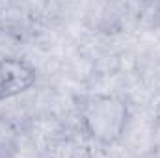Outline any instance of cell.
Listing matches in <instances>:
<instances>
[{"label":"cell","mask_w":160,"mask_h":158,"mask_svg":"<svg viewBox=\"0 0 160 158\" xmlns=\"http://www.w3.org/2000/svg\"><path fill=\"white\" fill-rule=\"evenodd\" d=\"M130 121V108L119 95L97 93L82 101L80 125L86 136L97 145L110 147L121 141Z\"/></svg>","instance_id":"obj_1"},{"label":"cell","mask_w":160,"mask_h":158,"mask_svg":"<svg viewBox=\"0 0 160 158\" xmlns=\"http://www.w3.org/2000/svg\"><path fill=\"white\" fill-rule=\"evenodd\" d=\"M38 82V69L24 58H0V102L30 91Z\"/></svg>","instance_id":"obj_2"},{"label":"cell","mask_w":160,"mask_h":158,"mask_svg":"<svg viewBox=\"0 0 160 158\" xmlns=\"http://www.w3.org/2000/svg\"><path fill=\"white\" fill-rule=\"evenodd\" d=\"M0 158H13V153H11V149L4 143V141H0Z\"/></svg>","instance_id":"obj_3"}]
</instances>
